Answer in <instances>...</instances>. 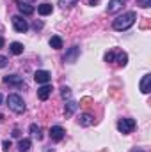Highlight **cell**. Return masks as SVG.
<instances>
[{"label":"cell","instance_id":"6da1fadb","mask_svg":"<svg viewBox=\"0 0 151 152\" xmlns=\"http://www.w3.org/2000/svg\"><path fill=\"white\" fill-rule=\"evenodd\" d=\"M135 20H137V14H135L133 11H130V12H124V14L117 16V18L112 21V28H114V30H117V32L128 30L130 27H133Z\"/></svg>","mask_w":151,"mask_h":152},{"label":"cell","instance_id":"7a4b0ae2","mask_svg":"<svg viewBox=\"0 0 151 152\" xmlns=\"http://www.w3.org/2000/svg\"><path fill=\"white\" fill-rule=\"evenodd\" d=\"M7 106L14 113H23L25 112V103H23L21 96H18V94H9L7 96Z\"/></svg>","mask_w":151,"mask_h":152},{"label":"cell","instance_id":"3957f363","mask_svg":"<svg viewBox=\"0 0 151 152\" xmlns=\"http://www.w3.org/2000/svg\"><path fill=\"white\" fill-rule=\"evenodd\" d=\"M135 120L133 118H121L119 122H117V129H119V133H123V134H130L133 129H135Z\"/></svg>","mask_w":151,"mask_h":152},{"label":"cell","instance_id":"277c9868","mask_svg":"<svg viewBox=\"0 0 151 152\" xmlns=\"http://www.w3.org/2000/svg\"><path fill=\"white\" fill-rule=\"evenodd\" d=\"M13 27L16 32H21V34L29 30V23L27 20H23V16H13Z\"/></svg>","mask_w":151,"mask_h":152},{"label":"cell","instance_id":"5b68a950","mask_svg":"<svg viewBox=\"0 0 151 152\" xmlns=\"http://www.w3.org/2000/svg\"><path fill=\"white\" fill-rule=\"evenodd\" d=\"M4 83L5 85H11V87H25V81H23V76L20 75H9L4 78Z\"/></svg>","mask_w":151,"mask_h":152},{"label":"cell","instance_id":"8992f818","mask_svg":"<svg viewBox=\"0 0 151 152\" xmlns=\"http://www.w3.org/2000/svg\"><path fill=\"white\" fill-rule=\"evenodd\" d=\"M78 57H80V48H78V46H71V48L66 51V55H64V62L73 64V62H76Z\"/></svg>","mask_w":151,"mask_h":152},{"label":"cell","instance_id":"52a82bcc","mask_svg":"<svg viewBox=\"0 0 151 152\" xmlns=\"http://www.w3.org/2000/svg\"><path fill=\"white\" fill-rule=\"evenodd\" d=\"M34 80H36V83H39V85L50 83V80H52V73H50V71H44V69H41V71H36V75H34Z\"/></svg>","mask_w":151,"mask_h":152},{"label":"cell","instance_id":"ba28073f","mask_svg":"<svg viewBox=\"0 0 151 152\" xmlns=\"http://www.w3.org/2000/svg\"><path fill=\"white\" fill-rule=\"evenodd\" d=\"M64 134H66L64 127H61V126H52V127H50V138H52L53 142H61V140L64 138Z\"/></svg>","mask_w":151,"mask_h":152},{"label":"cell","instance_id":"9c48e42d","mask_svg":"<svg viewBox=\"0 0 151 152\" xmlns=\"http://www.w3.org/2000/svg\"><path fill=\"white\" fill-rule=\"evenodd\" d=\"M52 85H48V83H44V85H41L38 88V97L41 99V101H46L50 96H52Z\"/></svg>","mask_w":151,"mask_h":152},{"label":"cell","instance_id":"30bf717a","mask_svg":"<svg viewBox=\"0 0 151 152\" xmlns=\"http://www.w3.org/2000/svg\"><path fill=\"white\" fill-rule=\"evenodd\" d=\"M16 7H18V11H20L23 16H30V14L34 12V7H32L30 4H27V2H21V0H16Z\"/></svg>","mask_w":151,"mask_h":152},{"label":"cell","instance_id":"8fae6325","mask_svg":"<svg viewBox=\"0 0 151 152\" xmlns=\"http://www.w3.org/2000/svg\"><path fill=\"white\" fill-rule=\"evenodd\" d=\"M141 92L142 94H150L151 92V75H144L141 80Z\"/></svg>","mask_w":151,"mask_h":152},{"label":"cell","instance_id":"7c38bea8","mask_svg":"<svg viewBox=\"0 0 151 152\" xmlns=\"http://www.w3.org/2000/svg\"><path fill=\"white\" fill-rule=\"evenodd\" d=\"M126 4V0H110L109 2V7H107V11H109V14H114V12H117L123 5Z\"/></svg>","mask_w":151,"mask_h":152},{"label":"cell","instance_id":"4fadbf2b","mask_svg":"<svg viewBox=\"0 0 151 152\" xmlns=\"http://www.w3.org/2000/svg\"><path fill=\"white\" fill-rule=\"evenodd\" d=\"M52 11H53V5H52L50 2H43L38 7V12L41 16H48V14H52Z\"/></svg>","mask_w":151,"mask_h":152},{"label":"cell","instance_id":"5bb4252c","mask_svg":"<svg viewBox=\"0 0 151 152\" xmlns=\"http://www.w3.org/2000/svg\"><path fill=\"white\" fill-rule=\"evenodd\" d=\"M93 122H94V117H93L91 113H82L80 115V118H78V124L84 126V127H89Z\"/></svg>","mask_w":151,"mask_h":152},{"label":"cell","instance_id":"9a60e30c","mask_svg":"<svg viewBox=\"0 0 151 152\" xmlns=\"http://www.w3.org/2000/svg\"><path fill=\"white\" fill-rule=\"evenodd\" d=\"M114 62H117L119 66H126L128 64V55L124 53V51H115V58H114Z\"/></svg>","mask_w":151,"mask_h":152},{"label":"cell","instance_id":"2e32d148","mask_svg":"<svg viewBox=\"0 0 151 152\" xmlns=\"http://www.w3.org/2000/svg\"><path fill=\"white\" fill-rule=\"evenodd\" d=\"M9 51H11L13 55H21V53H23V44L14 41V42L9 44Z\"/></svg>","mask_w":151,"mask_h":152},{"label":"cell","instance_id":"e0dca14e","mask_svg":"<svg viewBox=\"0 0 151 152\" xmlns=\"http://www.w3.org/2000/svg\"><path fill=\"white\" fill-rule=\"evenodd\" d=\"M76 108H78V104H76L75 101H68V103H66V108H64L66 117H71V115L76 112Z\"/></svg>","mask_w":151,"mask_h":152},{"label":"cell","instance_id":"ac0fdd59","mask_svg":"<svg viewBox=\"0 0 151 152\" xmlns=\"http://www.w3.org/2000/svg\"><path fill=\"white\" fill-rule=\"evenodd\" d=\"M30 145H32V142H30L29 138H23V140H20V143H18V149H20V152H29Z\"/></svg>","mask_w":151,"mask_h":152},{"label":"cell","instance_id":"d6986e66","mask_svg":"<svg viewBox=\"0 0 151 152\" xmlns=\"http://www.w3.org/2000/svg\"><path fill=\"white\" fill-rule=\"evenodd\" d=\"M50 46H52L53 50H61V48H62V39L59 37V36H53V37L50 39Z\"/></svg>","mask_w":151,"mask_h":152},{"label":"cell","instance_id":"ffe728a7","mask_svg":"<svg viewBox=\"0 0 151 152\" xmlns=\"http://www.w3.org/2000/svg\"><path fill=\"white\" fill-rule=\"evenodd\" d=\"M30 133L34 134V136H38V138H41V127H39L38 124H30Z\"/></svg>","mask_w":151,"mask_h":152},{"label":"cell","instance_id":"44dd1931","mask_svg":"<svg viewBox=\"0 0 151 152\" xmlns=\"http://www.w3.org/2000/svg\"><path fill=\"white\" fill-rule=\"evenodd\" d=\"M78 0H59V5L62 7V9H66V7H71V5H75Z\"/></svg>","mask_w":151,"mask_h":152},{"label":"cell","instance_id":"7402d4cb","mask_svg":"<svg viewBox=\"0 0 151 152\" xmlns=\"http://www.w3.org/2000/svg\"><path fill=\"white\" fill-rule=\"evenodd\" d=\"M61 94H62V97H64V99H70V97H71V88L62 87V88H61Z\"/></svg>","mask_w":151,"mask_h":152},{"label":"cell","instance_id":"603a6c76","mask_svg":"<svg viewBox=\"0 0 151 152\" xmlns=\"http://www.w3.org/2000/svg\"><path fill=\"white\" fill-rule=\"evenodd\" d=\"M114 58H115V51H114V50L105 55V62H114Z\"/></svg>","mask_w":151,"mask_h":152},{"label":"cell","instance_id":"cb8c5ba5","mask_svg":"<svg viewBox=\"0 0 151 152\" xmlns=\"http://www.w3.org/2000/svg\"><path fill=\"white\" fill-rule=\"evenodd\" d=\"M137 5H141V7L148 9V7L151 5V0H137Z\"/></svg>","mask_w":151,"mask_h":152},{"label":"cell","instance_id":"d4e9b609","mask_svg":"<svg viewBox=\"0 0 151 152\" xmlns=\"http://www.w3.org/2000/svg\"><path fill=\"white\" fill-rule=\"evenodd\" d=\"M7 66V57H4V55H0V69H4Z\"/></svg>","mask_w":151,"mask_h":152},{"label":"cell","instance_id":"484cf974","mask_svg":"<svg viewBox=\"0 0 151 152\" xmlns=\"http://www.w3.org/2000/svg\"><path fill=\"white\" fill-rule=\"evenodd\" d=\"M9 149H11V142H9V140H5V142H4V151L9 152Z\"/></svg>","mask_w":151,"mask_h":152},{"label":"cell","instance_id":"4316f807","mask_svg":"<svg viewBox=\"0 0 151 152\" xmlns=\"http://www.w3.org/2000/svg\"><path fill=\"white\" fill-rule=\"evenodd\" d=\"M20 134H21V133H20V129H18V127H14V129H13V136H14V138H20Z\"/></svg>","mask_w":151,"mask_h":152},{"label":"cell","instance_id":"83f0119b","mask_svg":"<svg viewBox=\"0 0 151 152\" xmlns=\"http://www.w3.org/2000/svg\"><path fill=\"white\" fill-rule=\"evenodd\" d=\"M98 2H100V0H89V4H91V5H96Z\"/></svg>","mask_w":151,"mask_h":152},{"label":"cell","instance_id":"f1b7e54d","mask_svg":"<svg viewBox=\"0 0 151 152\" xmlns=\"http://www.w3.org/2000/svg\"><path fill=\"white\" fill-rule=\"evenodd\" d=\"M2 48H4V37L0 36V50H2Z\"/></svg>","mask_w":151,"mask_h":152},{"label":"cell","instance_id":"f546056e","mask_svg":"<svg viewBox=\"0 0 151 152\" xmlns=\"http://www.w3.org/2000/svg\"><path fill=\"white\" fill-rule=\"evenodd\" d=\"M2 101H4V97H2V94H0V104H2Z\"/></svg>","mask_w":151,"mask_h":152},{"label":"cell","instance_id":"4dcf8cb0","mask_svg":"<svg viewBox=\"0 0 151 152\" xmlns=\"http://www.w3.org/2000/svg\"><path fill=\"white\" fill-rule=\"evenodd\" d=\"M135 152H144V151H135Z\"/></svg>","mask_w":151,"mask_h":152},{"label":"cell","instance_id":"1f68e13d","mask_svg":"<svg viewBox=\"0 0 151 152\" xmlns=\"http://www.w3.org/2000/svg\"><path fill=\"white\" fill-rule=\"evenodd\" d=\"M29 2H34V0H29Z\"/></svg>","mask_w":151,"mask_h":152}]
</instances>
